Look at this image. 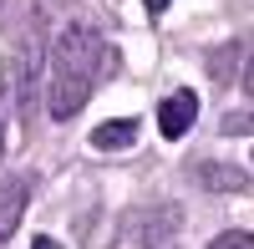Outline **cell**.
<instances>
[{"label": "cell", "instance_id": "cell-6", "mask_svg": "<svg viewBox=\"0 0 254 249\" xmlns=\"http://www.w3.org/2000/svg\"><path fill=\"white\" fill-rule=\"evenodd\" d=\"M208 249H254V234H244V229H229V234H219Z\"/></svg>", "mask_w": 254, "mask_h": 249}, {"label": "cell", "instance_id": "cell-5", "mask_svg": "<svg viewBox=\"0 0 254 249\" xmlns=\"http://www.w3.org/2000/svg\"><path fill=\"white\" fill-rule=\"evenodd\" d=\"M127 142H137V122L122 117V122H102L92 132V148H127Z\"/></svg>", "mask_w": 254, "mask_h": 249}, {"label": "cell", "instance_id": "cell-4", "mask_svg": "<svg viewBox=\"0 0 254 249\" xmlns=\"http://www.w3.org/2000/svg\"><path fill=\"white\" fill-rule=\"evenodd\" d=\"M193 178H198V188H214V193H244L249 188V173L244 168H224V163H198Z\"/></svg>", "mask_w": 254, "mask_h": 249}, {"label": "cell", "instance_id": "cell-3", "mask_svg": "<svg viewBox=\"0 0 254 249\" xmlns=\"http://www.w3.org/2000/svg\"><path fill=\"white\" fill-rule=\"evenodd\" d=\"M193 117H198V97L193 92H173L158 107V127H163V137H183L193 127Z\"/></svg>", "mask_w": 254, "mask_h": 249}, {"label": "cell", "instance_id": "cell-9", "mask_svg": "<svg viewBox=\"0 0 254 249\" xmlns=\"http://www.w3.org/2000/svg\"><path fill=\"white\" fill-rule=\"evenodd\" d=\"M147 10H153V15H158V10H168V0H147Z\"/></svg>", "mask_w": 254, "mask_h": 249}, {"label": "cell", "instance_id": "cell-1", "mask_svg": "<svg viewBox=\"0 0 254 249\" xmlns=\"http://www.w3.org/2000/svg\"><path fill=\"white\" fill-rule=\"evenodd\" d=\"M107 46H102V36L87 31V26H66L56 41H51V92H46V107L56 122L76 117L87 107V97L97 87V66Z\"/></svg>", "mask_w": 254, "mask_h": 249}, {"label": "cell", "instance_id": "cell-8", "mask_svg": "<svg viewBox=\"0 0 254 249\" xmlns=\"http://www.w3.org/2000/svg\"><path fill=\"white\" fill-rule=\"evenodd\" d=\"M244 92H249V97H254V51H249V56H244Z\"/></svg>", "mask_w": 254, "mask_h": 249}, {"label": "cell", "instance_id": "cell-10", "mask_svg": "<svg viewBox=\"0 0 254 249\" xmlns=\"http://www.w3.org/2000/svg\"><path fill=\"white\" fill-rule=\"evenodd\" d=\"M0 153H5V137H0Z\"/></svg>", "mask_w": 254, "mask_h": 249}, {"label": "cell", "instance_id": "cell-2", "mask_svg": "<svg viewBox=\"0 0 254 249\" xmlns=\"http://www.w3.org/2000/svg\"><path fill=\"white\" fill-rule=\"evenodd\" d=\"M26 193H31V183L20 173H0V239L15 234L20 214H26Z\"/></svg>", "mask_w": 254, "mask_h": 249}, {"label": "cell", "instance_id": "cell-7", "mask_svg": "<svg viewBox=\"0 0 254 249\" xmlns=\"http://www.w3.org/2000/svg\"><path fill=\"white\" fill-rule=\"evenodd\" d=\"M249 127H254V117H229L224 122V132H249Z\"/></svg>", "mask_w": 254, "mask_h": 249}]
</instances>
